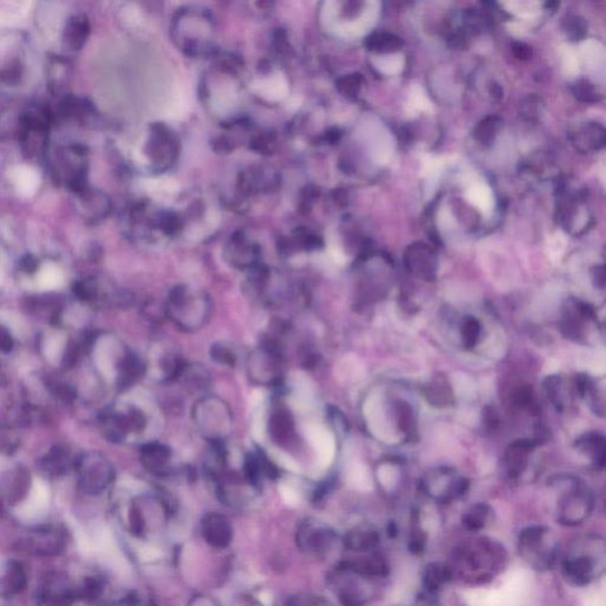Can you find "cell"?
Returning <instances> with one entry per match:
<instances>
[{
  "label": "cell",
  "mask_w": 606,
  "mask_h": 606,
  "mask_svg": "<svg viewBox=\"0 0 606 606\" xmlns=\"http://www.w3.org/2000/svg\"><path fill=\"white\" fill-rule=\"evenodd\" d=\"M605 567V541L599 536H585L576 541L562 564V572L571 583L586 585L600 576Z\"/></svg>",
  "instance_id": "cell-1"
},
{
  "label": "cell",
  "mask_w": 606,
  "mask_h": 606,
  "mask_svg": "<svg viewBox=\"0 0 606 606\" xmlns=\"http://www.w3.org/2000/svg\"><path fill=\"white\" fill-rule=\"evenodd\" d=\"M552 487L559 488L558 521L566 526L583 522L591 513L593 498L583 481L571 475H559L550 480Z\"/></svg>",
  "instance_id": "cell-2"
},
{
  "label": "cell",
  "mask_w": 606,
  "mask_h": 606,
  "mask_svg": "<svg viewBox=\"0 0 606 606\" xmlns=\"http://www.w3.org/2000/svg\"><path fill=\"white\" fill-rule=\"evenodd\" d=\"M52 178L71 194L87 187V152L81 144L62 146L50 158Z\"/></svg>",
  "instance_id": "cell-3"
},
{
  "label": "cell",
  "mask_w": 606,
  "mask_h": 606,
  "mask_svg": "<svg viewBox=\"0 0 606 606\" xmlns=\"http://www.w3.org/2000/svg\"><path fill=\"white\" fill-rule=\"evenodd\" d=\"M506 553L503 547L491 540L480 539L474 546L457 550V560L469 573L468 578L476 583L491 581L494 573L503 566Z\"/></svg>",
  "instance_id": "cell-4"
},
{
  "label": "cell",
  "mask_w": 606,
  "mask_h": 606,
  "mask_svg": "<svg viewBox=\"0 0 606 606\" xmlns=\"http://www.w3.org/2000/svg\"><path fill=\"white\" fill-rule=\"evenodd\" d=\"M52 115L43 106H34L22 113L17 122V135L29 156H44L48 152V138Z\"/></svg>",
  "instance_id": "cell-5"
},
{
  "label": "cell",
  "mask_w": 606,
  "mask_h": 606,
  "mask_svg": "<svg viewBox=\"0 0 606 606\" xmlns=\"http://www.w3.org/2000/svg\"><path fill=\"white\" fill-rule=\"evenodd\" d=\"M166 314L184 329H196L205 324L210 314V302L203 294H190L185 288H177L170 294Z\"/></svg>",
  "instance_id": "cell-6"
},
{
  "label": "cell",
  "mask_w": 606,
  "mask_h": 606,
  "mask_svg": "<svg viewBox=\"0 0 606 606\" xmlns=\"http://www.w3.org/2000/svg\"><path fill=\"white\" fill-rule=\"evenodd\" d=\"M422 487L425 494L435 501L446 503L465 495L468 491L469 482L455 469L438 467L425 474Z\"/></svg>",
  "instance_id": "cell-7"
},
{
  "label": "cell",
  "mask_w": 606,
  "mask_h": 606,
  "mask_svg": "<svg viewBox=\"0 0 606 606\" xmlns=\"http://www.w3.org/2000/svg\"><path fill=\"white\" fill-rule=\"evenodd\" d=\"M550 533L545 527H529L519 538L520 555L538 569H550L555 560L557 546L550 541Z\"/></svg>",
  "instance_id": "cell-8"
},
{
  "label": "cell",
  "mask_w": 606,
  "mask_h": 606,
  "mask_svg": "<svg viewBox=\"0 0 606 606\" xmlns=\"http://www.w3.org/2000/svg\"><path fill=\"white\" fill-rule=\"evenodd\" d=\"M597 314L591 305L579 298H569L562 307L559 328L562 335L576 342H586L588 326L598 324Z\"/></svg>",
  "instance_id": "cell-9"
},
{
  "label": "cell",
  "mask_w": 606,
  "mask_h": 606,
  "mask_svg": "<svg viewBox=\"0 0 606 606\" xmlns=\"http://www.w3.org/2000/svg\"><path fill=\"white\" fill-rule=\"evenodd\" d=\"M538 438L517 439L507 448L505 467L510 479H519L529 465L531 455L540 446Z\"/></svg>",
  "instance_id": "cell-10"
},
{
  "label": "cell",
  "mask_w": 606,
  "mask_h": 606,
  "mask_svg": "<svg viewBox=\"0 0 606 606\" xmlns=\"http://www.w3.org/2000/svg\"><path fill=\"white\" fill-rule=\"evenodd\" d=\"M425 400L436 409H449L455 405V394L450 383L443 374H436L422 389Z\"/></svg>",
  "instance_id": "cell-11"
},
{
  "label": "cell",
  "mask_w": 606,
  "mask_h": 606,
  "mask_svg": "<svg viewBox=\"0 0 606 606\" xmlns=\"http://www.w3.org/2000/svg\"><path fill=\"white\" fill-rule=\"evenodd\" d=\"M90 26L86 15L82 13H74L68 17L63 31H62V42L64 48L70 51H78L86 44L89 36Z\"/></svg>",
  "instance_id": "cell-12"
},
{
  "label": "cell",
  "mask_w": 606,
  "mask_h": 606,
  "mask_svg": "<svg viewBox=\"0 0 606 606\" xmlns=\"http://www.w3.org/2000/svg\"><path fill=\"white\" fill-rule=\"evenodd\" d=\"M406 267L413 275L424 279H436V260L434 253L427 248H415L406 255Z\"/></svg>",
  "instance_id": "cell-13"
},
{
  "label": "cell",
  "mask_w": 606,
  "mask_h": 606,
  "mask_svg": "<svg viewBox=\"0 0 606 606\" xmlns=\"http://www.w3.org/2000/svg\"><path fill=\"white\" fill-rule=\"evenodd\" d=\"M576 396L585 399L593 412L604 416L605 403H604V389L599 387L595 380L585 374H579L574 381Z\"/></svg>",
  "instance_id": "cell-14"
},
{
  "label": "cell",
  "mask_w": 606,
  "mask_h": 606,
  "mask_svg": "<svg viewBox=\"0 0 606 606\" xmlns=\"http://www.w3.org/2000/svg\"><path fill=\"white\" fill-rule=\"evenodd\" d=\"M576 450L590 458L595 469L605 467V439L597 432H588L574 443Z\"/></svg>",
  "instance_id": "cell-15"
},
{
  "label": "cell",
  "mask_w": 606,
  "mask_h": 606,
  "mask_svg": "<svg viewBox=\"0 0 606 606\" xmlns=\"http://www.w3.org/2000/svg\"><path fill=\"white\" fill-rule=\"evenodd\" d=\"M545 390H546L547 397L550 399V403L560 412L567 409L569 403L572 402L573 394H576V387L573 390L569 389L565 378L559 376V374L547 377L546 381H545Z\"/></svg>",
  "instance_id": "cell-16"
},
{
  "label": "cell",
  "mask_w": 606,
  "mask_h": 606,
  "mask_svg": "<svg viewBox=\"0 0 606 606\" xmlns=\"http://www.w3.org/2000/svg\"><path fill=\"white\" fill-rule=\"evenodd\" d=\"M253 89L265 100L281 101L288 95V83L284 76L277 72L270 77L260 78L253 83Z\"/></svg>",
  "instance_id": "cell-17"
},
{
  "label": "cell",
  "mask_w": 606,
  "mask_h": 606,
  "mask_svg": "<svg viewBox=\"0 0 606 606\" xmlns=\"http://www.w3.org/2000/svg\"><path fill=\"white\" fill-rule=\"evenodd\" d=\"M269 432L277 443H284L291 438L294 432V419L286 410L274 411L269 419Z\"/></svg>",
  "instance_id": "cell-18"
},
{
  "label": "cell",
  "mask_w": 606,
  "mask_h": 606,
  "mask_svg": "<svg viewBox=\"0 0 606 606\" xmlns=\"http://www.w3.org/2000/svg\"><path fill=\"white\" fill-rule=\"evenodd\" d=\"M393 410L399 431L405 436L408 441L416 439L417 419L412 406L405 400H396L393 403Z\"/></svg>",
  "instance_id": "cell-19"
},
{
  "label": "cell",
  "mask_w": 606,
  "mask_h": 606,
  "mask_svg": "<svg viewBox=\"0 0 606 606\" xmlns=\"http://www.w3.org/2000/svg\"><path fill=\"white\" fill-rule=\"evenodd\" d=\"M460 335L462 345L465 350H474L480 343L482 336V324L480 320L475 316H463L460 324Z\"/></svg>",
  "instance_id": "cell-20"
},
{
  "label": "cell",
  "mask_w": 606,
  "mask_h": 606,
  "mask_svg": "<svg viewBox=\"0 0 606 606\" xmlns=\"http://www.w3.org/2000/svg\"><path fill=\"white\" fill-rule=\"evenodd\" d=\"M453 578V571L441 564H431L425 567L424 586L429 592H436L443 584Z\"/></svg>",
  "instance_id": "cell-21"
},
{
  "label": "cell",
  "mask_w": 606,
  "mask_h": 606,
  "mask_svg": "<svg viewBox=\"0 0 606 606\" xmlns=\"http://www.w3.org/2000/svg\"><path fill=\"white\" fill-rule=\"evenodd\" d=\"M510 400H512V405L517 409L529 411L532 415H538L539 412V406L536 404L532 387L529 385L515 387L510 396Z\"/></svg>",
  "instance_id": "cell-22"
},
{
  "label": "cell",
  "mask_w": 606,
  "mask_h": 606,
  "mask_svg": "<svg viewBox=\"0 0 606 606\" xmlns=\"http://www.w3.org/2000/svg\"><path fill=\"white\" fill-rule=\"evenodd\" d=\"M489 515H491V508L487 505L479 503L476 506L472 507L468 513L465 514V517H463V524H465V529H468L469 531L477 532L486 526Z\"/></svg>",
  "instance_id": "cell-23"
},
{
  "label": "cell",
  "mask_w": 606,
  "mask_h": 606,
  "mask_svg": "<svg viewBox=\"0 0 606 606\" xmlns=\"http://www.w3.org/2000/svg\"><path fill=\"white\" fill-rule=\"evenodd\" d=\"M147 191L156 198H165L175 194L178 190V184L170 179H152L147 182Z\"/></svg>",
  "instance_id": "cell-24"
},
{
  "label": "cell",
  "mask_w": 606,
  "mask_h": 606,
  "mask_svg": "<svg viewBox=\"0 0 606 606\" xmlns=\"http://www.w3.org/2000/svg\"><path fill=\"white\" fill-rule=\"evenodd\" d=\"M468 197L472 201V204L476 205L477 208H481V210L487 211L491 208V194L484 185L472 187Z\"/></svg>",
  "instance_id": "cell-25"
},
{
  "label": "cell",
  "mask_w": 606,
  "mask_h": 606,
  "mask_svg": "<svg viewBox=\"0 0 606 606\" xmlns=\"http://www.w3.org/2000/svg\"><path fill=\"white\" fill-rule=\"evenodd\" d=\"M211 357L213 360H216L220 364L227 365V366H234L236 364V355L229 347L224 345H213L211 348Z\"/></svg>",
  "instance_id": "cell-26"
},
{
  "label": "cell",
  "mask_w": 606,
  "mask_h": 606,
  "mask_svg": "<svg viewBox=\"0 0 606 606\" xmlns=\"http://www.w3.org/2000/svg\"><path fill=\"white\" fill-rule=\"evenodd\" d=\"M61 282H62V277L58 272L53 270H46L39 279V283L43 289H53L60 286Z\"/></svg>",
  "instance_id": "cell-27"
},
{
  "label": "cell",
  "mask_w": 606,
  "mask_h": 606,
  "mask_svg": "<svg viewBox=\"0 0 606 606\" xmlns=\"http://www.w3.org/2000/svg\"><path fill=\"white\" fill-rule=\"evenodd\" d=\"M63 338L61 336H55V338L49 340L46 345V357L51 361H55L57 357L60 355L61 350L63 347Z\"/></svg>",
  "instance_id": "cell-28"
},
{
  "label": "cell",
  "mask_w": 606,
  "mask_h": 606,
  "mask_svg": "<svg viewBox=\"0 0 606 606\" xmlns=\"http://www.w3.org/2000/svg\"><path fill=\"white\" fill-rule=\"evenodd\" d=\"M139 555H140V558L144 560V562H153V560H156V559L161 558L163 557V552H161L159 548H156V547L153 546H142L139 550Z\"/></svg>",
  "instance_id": "cell-29"
},
{
  "label": "cell",
  "mask_w": 606,
  "mask_h": 606,
  "mask_svg": "<svg viewBox=\"0 0 606 606\" xmlns=\"http://www.w3.org/2000/svg\"><path fill=\"white\" fill-rule=\"evenodd\" d=\"M281 493H282L283 498H284V501H286L288 505H291V506H295V505H298V501H300V498H298V494L295 493L291 488L289 487H282L281 488Z\"/></svg>",
  "instance_id": "cell-30"
},
{
  "label": "cell",
  "mask_w": 606,
  "mask_h": 606,
  "mask_svg": "<svg viewBox=\"0 0 606 606\" xmlns=\"http://www.w3.org/2000/svg\"><path fill=\"white\" fill-rule=\"evenodd\" d=\"M498 418L496 416V412H495L494 409H491V408H488L486 411H484V423L487 425V428L489 430L491 429H494L498 424Z\"/></svg>",
  "instance_id": "cell-31"
}]
</instances>
